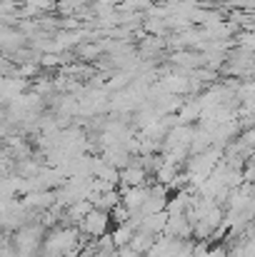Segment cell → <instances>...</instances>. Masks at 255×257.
I'll return each instance as SVG.
<instances>
[]
</instances>
